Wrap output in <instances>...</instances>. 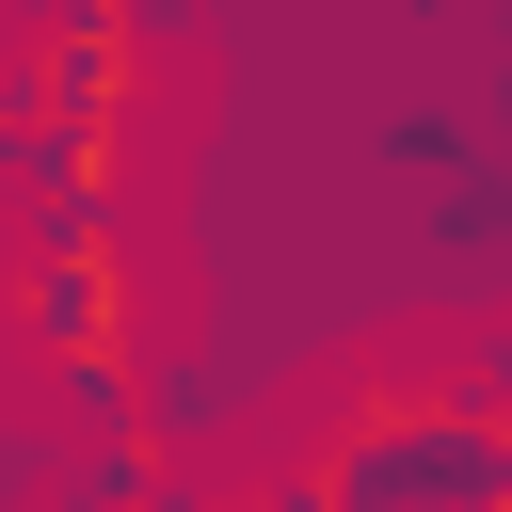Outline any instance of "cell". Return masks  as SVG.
I'll return each instance as SVG.
<instances>
[{"instance_id": "5b68a950", "label": "cell", "mask_w": 512, "mask_h": 512, "mask_svg": "<svg viewBox=\"0 0 512 512\" xmlns=\"http://www.w3.org/2000/svg\"><path fill=\"white\" fill-rule=\"evenodd\" d=\"M464 144H480L464 112H384V176H400V192H432V176H448Z\"/></svg>"}, {"instance_id": "277c9868", "label": "cell", "mask_w": 512, "mask_h": 512, "mask_svg": "<svg viewBox=\"0 0 512 512\" xmlns=\"http://www.w3.org/2000/svg\"><path fill=\"white\" fill-rule=\"evenodd\" d=\"M416 240L512 288V128H480V144H464V160H448V176L416 192Z\"/></svg>"}, {"instance_id": "6da1fadb", "label": "cell", "mask_w": 512, "mask_h": 512, "mask_svg": "<svg viewBox=\"0 0 512 512\" xmlns=\"http://www.w3.org/2000/svg\"><path fill=\"white\" fill-rule=\"evenodd\" d=\"M144 208H48V224H0V336L64 384L80 432H128L144 416V256H128Z\"/></svg>"}, {"instance_id": "7a4b0ae2", "label": "cell", "mask_w": 512, "mask_h": 512, "mask_svg": "<svg viewBox=\"0 0 512 512\" xmlns=\"http://www.w3.org/2000/svg\"><path fill=\"white\" fill-rule=\"evenodd\" d=\"M336 512H512V416L464 400L448 368H368L320 432H304Z\"/></svg>"}, {"instance_id": "8992f818", "label": "cell", "mask_w": 512, "mask_h": 512, "mask_svg": "<svg viewBox=\"0 0 512 512\" xmlns=\"http://www.w3.org/2000/svg\"><path fill=\"white\" fill-rule=\"evenodd\" d=\"M32 176H48V112H32V80L0 64V224L32 208Z\"/></svg>"}, {"instance_id": "3957f363", "label": "cell", "mask_w": 512, "mask_h": 512, "mask_svg": "<svg viewBox=\"0 0 512 512\" xmlns=\"http://www.w3.org/2000/svg\"><path fill=\"white\" fill-rule=\"evenodd\" d=\"M16 80H32V112H48V128H128V144H144L160 48H144V16L112 0V16H64V32H32V48H16Z\"/></svg>"}, {"instance_id": "ba28073f", "label": "cell", "mask_w": 512, "mask_h": 512, "mask_svg": "<svg viewBox=\"0 0 512 512\" xmlns=\"http://www.w3.org/2000/svg\"><path fill=\"white\" fill-rule=\"evenodd\" d=\"M16 32H64V16H112V0H0Z\"/></svg>"}, {"instance_id": "52a82bcc", "label": "cell", "mask_w": 512, "mask_h": 512, "mask_svg": "<svg viewBox=\"0 0 512 512\" xmlns=\"http://www.w3.org/2000/svg\"><path fill=\"white\" fill-rule=\"evenodd\" d=\"M448 384H464V400H496V416H512V288H496V304H480V336H464V352H448Z\"/></svg>"}, {"instance_id": "9c48e42d", "label": "cell", "mask_w": 512, "mask_h": 512, "mask_svg": "<svg viewBox=\"0 0 512 512\" xmlns=\"http://www.w3.org/2000/svg\"><path fill=\"white\" fill-rule=\"evenodd\" d=\"M480 80H496V128H512V16H496V64H480Z\"/></svg>"}]
</instances>
